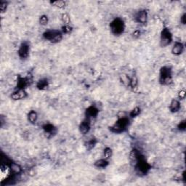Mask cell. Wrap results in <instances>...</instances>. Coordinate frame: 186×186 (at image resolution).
Instances as JSON below:
<instances>
[{
  "instance_id": "obj_1",
  "label": "cell",
  "mask_w": 186,
  "mask_h": 186,
  "mask_svg": "<svg viewBox=\"0 0 186 186\" xmlns=\"http://www.w3.org/2000/svg\"><path fill=\"white\" fill-rule=\"evenodd\" d=\"M129 125V119L126 116L119 118V119L114 124L112 127H110V129L113 132L121 133L124 132L127 128Z\"/></svg>"
},
{
  "instance_id": "obj_2",
  "label": "cell",
  "mask_w": 186,
  "mask_h": 186,
  "mask_svg": "<svg viewBox=\"0 0 186 186\" xmlns=\"http://www.w3.org/2000/svg\"><path fill=\"white\" fill-rule=\"evenodd\" d=\"M43 36H44L45 39L52 43L59 42V41H61L62 38H63L61 32L57 30L47 31Z\"/></svg>"
},
{
  "instance_id": "obj_3",
  "label": "cell",
  "mask_w": 186,
  "mask_h": 186,
  "mask_svg": "<svg viewBox=\"0 0 186 186\" xmlns=\"http://www.w3.org/2000/svg\"><path fill=\"white\" fill-rule=\"evenodd\" d=\"M110 29L113 33L116 35H119L123 33L124 29V24L123 21L120 18H116L110 23Z\"/></svg>"
},
{
  "instance_id": "obj_4",
  "label": "cell",
  "mask_w": 186,
  "mask_h": 186,
  "mask_svg": "<svg viewBox=\"0 0 186 186\" xmlns=\"http://www.w3.org/2000/svg\"><path fill=\"white\" fill-rule=\"evenodd\" d=\"M135 167L137 170L139 172L143 174V175H145V174H146L148 172V171L150 169L151 167L149 164L145 161L143 156H142L141 155L138 159V160H137V163H136Z\"/></svg>"
},
{
  "instance_id": "obj_5",
  "label": "cell",
  "mask_w": 186,
  "mask_h": 186,
  "mask_svg": "<svg viewBox=\"0 0 186 186\" xmlns=\"http://www.w3.org/2000/svg\"><path fill=\"white\" fill-rule=\"evenodd\" d=\"M172 41V35L168 29H164L161 34V45L162 47H167Z\"/></svg>"
},
{
  "instance_id": "obj_6",
  "label": "cell",
  "mask_w": 186,
  "mask_h": 186,
  "mask_svg": "<svg viewBox=\"0 0 186 186\" xmlns=\"http://www.w3.org/2000/svg\"><path fill=\"white\" fill-rule=\"evenodd\" d=\"M29 53V46L27 43H23L18 50V55L21 58H25L28 57Z\"/></svg>"
},
{
  "instance_id": "obj_7",
  "label": "cell",
  "mask_w": 186,
  "mask_h": 186,
  "mask_svg": "<svg viewBox=\"0 0 186 186\" xmlns=\"http://www.w3.org/2000/svg\"><path fill=\"white\" fill-rule=\"evenodd\" d=\"M90 129V118H87L84 121L81 123L80 126H79V130L80 132L83 134H86L89 132Z\"/></svg>"
},
{
  "instance_id": "obj_8",
  "label": "cell",
  "mask_w": 186,
  "mask_h": 186,
  "mask_svg": "<svg viewBox=\"0 0 186 186\" xmlns=\"http://www.w3.org/2000/svg\"><path fill=\"white\" fill-rule=\"evenodd\" d=\"M27 97V93L25 91V90H18L17 89V91L14 92L12 94L11 98L15 100H22L24 99Z\"/></svg>"
},
{
  "instance_id": "obj_9",
  "label": "cell",
  "mask_w": 186,
  "mask_h": 186,
  "mask_svg": "<svg viewBox=\"0 0 186 186\" xmlns=\"http://www.w3.org/2000/svg\"><path fill=\"white\" fill-rule=\"evenodd\" d=\"M136 21L141 23H145L148 20V13L145 10L140 11L136 15Z\"/></svg>"
},
{
  "instance_id": "obj_10",
  "label": "cell",
  "mask_w": 186,
  "mask_h": 186,
  "mask_svg": "<svg viewBox=\"0 0 186 186\" xmlns=\"http://www.w3.org/2000/svg\"><path fill=\"white\" fill-rule=\"evenodd\" d=\"M183 50H184L183 44L180 42H176L172 48V52L175 55H180V54L183 53Z\"/></svg>"
},
{
  "instance_id": "obj_11",
  "label": "cell",
  "mask_w": 186,
  "mask_h": 186,
  "mask_svg": "<svg viewBox=\"0 0 186 186\" xmlns=\"http://www.w3.org/2000/svg\"><path fill=\"white\" fill-rule=\"evenodd\" d=\"M29 79L28 78L21 77L19 76L17 79V87L18 90H24L25 87L29 84Z\"/></svg>"
},
{
  "instance_id": "obj_12",
  "label": "cell",
  "mask_w": 186,
  "mask_h": 186,
  "mask_svg": "<svg viewBox=\"0 0 186 186\" xmlns=\"http://www.w3.org/2000/svg\"><path fill=\"white\" fill-rule=\"evenodd\" d=\"M98 114V110L95 106H90L86 110V116L87 118H95L97 116Z\"/></svg>"
},
{
  "instance_id": "obj_13",
  "label": "cell",
  "mask_w": 186,
  "mask_h": 186,
  "mask_svg": "<svg viewBox=\"0 0 186 186\" xmlns=\"http://www.w3.org/2000/svg\"><path fill=\"white\" fill-rule=\"evenodd\" d=\"M171 76H172V71L169 67L164 66L161 68L160 71V80L167 77H171Z\"/></svg>"
},
{
  "instance_id": "obj_14",
  "label": "cell",
  "mask_w": 186,
  "mask_h": 186,
  "mask_svg": "<svg viewBox=\"0 0 186 186\" xmlns=\"http://www.w3.org/2000/svg\"><path fill=\"white\" fill-rule=\"evenodd\" d=\"M140 156H141V154H140V153L138 152V151L134 149V150L132 151L130 154H129V160H130V161L132 162V164L135 166L136 163H137V160H138V159L140 158Z\"/></svg>"
},
{
  "instance_id": "obj_15",
  "label": "cell",
  "mask_w": 186,
  "mask_h": 186,
  "mask_svg": "<svg viewBox=\"0 0 186 186\" xmlns=\"http://www.w3.org/2000/svg\"><path fill=\"white\" fill-rule=\"evenodd\" d=\"M180 108V103L177 100H172V102L169 106V109H170L171 112L176 113L177 112Z\"/></svg>"
},
{
  "instance_id": "obj_16",
  "label": "cell",
  "mask_w": 186,
  "mask_h": 186,
  "mask_svg": "<svg viewBox=\"0 0 186 186\" xmlns=\"http://www.w3.org/2000/svg\"><path fill=\"white\" fill-rule=\"evenodd\" d=\"M43 129H44V130L47 134H50V135H52V134H55V132H56L55 127L52 124H47L44 125L43 126Z\"/></svg>"
},
{
  "instance_id": "obj_17",
  "label": "cell",
  "mask_w": 186,
  "mask_h": 186,
  "mask_svg": "<svg viewBox=\"0 0 186 186\" xmlns=\"http://www.w3.org/2000/svg\"><path fill=\"white\" fill-rule=\"evenodd\" d=\"M37 118H38V115H37V113L34 110H31L28 114V119H29V122H31V124L36 123Z\"/></svg>"
},
{
  "instance_id": "obj_18",
  "label": "cell",
  "mask_w": 186,
  "mask_h": 186,
  "mask_svg": "<svg viewBox=\"0 0 186 186\" xmlns=\"http://www.w3.org/2000/svg\"><path fill=\"white\" fill-rule=\"evenodd\" d=\"M10 167L11 172H13L15 175H18V174L21 173V171H22L21 166H20L19 164H16V163H12Z\"/></svg>"
},
{
  "instance_id": "obj_19",
  "label": "cell",
  "mask_w": 186,
  "mask_h": 186,
  "mask_svg": "<svg viewBox=\"0 0 186 186\" xmlns=\"http://www.w3.org/2000/svg\"><path fill=\"white\" fill-rule=\"evenodd\" d=\"M95 165L98 168H105L108 165V161H107V159H100L95 162Z\"/></svg>"
},
{
  "instance_id": "obj_20",
  "label": "cell",
  "mask_w": 186,
  "mask_h": 186,
  "mask_svg": "<svg viewBox=\"0 0 186 186\" xmlns=\"http://www.w3.org/2000/svg\"><path fill=\"white\" fill-rule=\"evenodd\" d=\"M48 87V82L47 79H41L37 83V87L39 90H45Z\"/></svg>"
},
{
  "instance_id": "obj_21",
  "label": "cell",
  "mask_w": 186,
  "mask_h": 186,
  "mask_svg": "<svg viewBox=\"0 0 186 186\" xmlns=\"http://www.w3.org/2000/svg\"><path fill=\"white\" fill-rule=\"evenodd\" d=\"M130 79H131L127 75H122L121 76V81L125 86L130 85Z\"/></svg>"
},
{
  "instance_id": "obj_22",
  "label": "cell",
  "mask_w": 186,
  "mask_h": 186,
  "mask_svg": "<svg viewBox=\"0 0 186 186\" xmlns=\"http://www.w3.org/2000/svg\"><path fill=\"white\" fill-rule=\"evenodd\" d=\"M111 155H112V150L110 148H106L103 151V156H104L105 159H108L111 156Z\"/></svg>"
},
{
  "instance_id": "obj_23",
  "label": "cell",
  "mask_w": 186,
  "mask_h": 186,
  "mask_svg": "<svg viewBox=\"0 0 186 186\" xmlns=\"http://www.w3.org/2000/svg\"><path fill=\"white\" fill-rule=\"evenodd\" d=\"M137 84H138V80H137V78L136 77V76H134L131 79H130V85L132 88H134V87H137Z\"/></svg>"
},
{
  "instance_id": "obj_24",
  "label": "cell",
  "mask_w": 186,
  "mask_h": 186,
  "mask_svg": "<svg viewBox=\"0 0 186 186\" xmlns=\"http://www.w3.org/2000/svg\"><path fill=\"white\" fill-rule=\"evenodd\" d=\"M140 114H141V109L137 107L132 110L131 113H130V116L136 117V116H138Z\"/></svg>"
},
{
  "instance_id": "obj_25",
  "label": "cell",
  "mask_w": 186,
  "mask_h": 186,
  "mask_svg": "<svg viewBox=\"0 0 186 186\" xmlns=\"http://www.w3.org/2000/svg\"><path fill=\"white\" fill-rule=\"evenodd\" d=\"M95 144H96V141L95 140H93V139H92V140H90V141H89L87 143V148H88L89 150H90V149H92V148H94V146L95 145Z\"/></svg>"
},
{
  "instance_id": "obj_26",
  "label": "cell",
  "mask_w": 186,
  "mask_h": 186,
  "mask_svg": "<svg viewBox=\"0 0 186 186\" xmlns=\"http://www.w3.org/2000/svg\"><path fill=\"white\" fill-rule=\"evenodd\" d=\"M62 20L66 25H68L70 23V17L67 13H64L62 15Z\"/></svg>"
},
{
  "instance_id": "obj_27",
  "label": "cell",
  "mask_w": 186,
  "mask_h": 186,
  "mask_svg": "<svg viewBox=\"0 0 186 186\" xmlns=\"http://www.w3.org/2000/svg\"><path fill=\"white\" fill-rule=\"evenodd\" d=\"M39 23L41 25H45L48 23V17L46 15H42L39 19Z\"/></svg>"
},
{
  "instance_id": "obj_28",
  "label": "cell",
  "mask_w": 186,
  "mask_h": 186,
  "mask_svg": "<svg viewBox=\"0 0 186 186\" xmlns=\"http://www.w3.org/2000/svg\"><path fill=\"white\" fill-rule=\"evenodd\" d=\"M52 4L55 5V6L58 7H65V5H66L65 2H63V1H56V2H52Z\"/></svg>"
},
{
  "instance_id": "obj_29",
  "label": "cell",
  "mask_w": 186,
  "mask_h": 186,
  "mask_svg": "<svg viewBox=\"0 0 186 186\" xmlns=\"http://www.w3.org/2000/svg\"><path fill=\"white\" fill-rule=\"evenodd\" d=\"M63 29V32L65 33H68L71 31L72 30V28L71 26H69L68 25H66L62 28Z\"/></svg>"
},
{
  "instance_id": "obj_30",
  "label": "cell",
  "mask_w": 186,
  "mask_h": 186,
  "mask_svg": "<svg viewBox=\"0 0 186 186\" xmlns=\"http://www.w3.org/2000/svg\"><path fill=\"white\" fill-rule=\"evenodd\" d=\"M7 7V3L6 2H1V3H0V10H1L2 13H4L6 10Z\"/></svg>"
},
{
  "instance_id": "obj_31",
  "label": "cell",
  "mask_w": 186,
  "mask_h": 186,
  "mask_svg": "<svg viewBox=\"0 0 186 186\" xmlns=\"http://www.w3.org/2000/svg\"><path fill=\"white\" fill-rule=\"evenodd\" d=\"M178 128H179V129H180V130H182V131L185 130V128H186L185 122L184 121H183V122H180V124L178 125Z\"/></svg>"
},
{
  "instance_id": "obj_32",
  "label": "cell",
  "mask_w": 186,
  "mask_h": 186,
  "mask_svg": "<svg viewBox=\"0 0 186 186\" xmlns=\"http://www.w3.org/2000/svg\"><path fill=\"white\" fill-rule=\"evenodd\" d=\"M178 97L180 99H184L185 97V92L184 90H181V91L179 92Z\"/></svg>"
},
{
  "instance_id": "obj_33",
  "label": "cell",
  "mask_w": 186,
  "mask_h": 186,
  "mask_svg": "<svg viewBox=\"0 0 186 186\" xmlns=\"http://www.w3.org/2000/svg\"><path fill=\"white\" fill-rule=\"evenodd\" d=\"M140 34H141V32H140V31L138 30L135 31L133 33V36H134V37H136V38L139 37V36H140Z\"/></svg>"
},
{
  "instance_id": "obj_34",
  "label": "cell",
  "mask_w": 186,
  "mask_h": 186,
  "mask_svg": "<svg viewBox=\"0 0 186 186\" xmlns=\"http://www.w3.org/2000/svg\"><path fill=\"white\" fill-rule=\"evenodd\" d=\"M180 21L183 24H185V15H183L182 17L180 18Z\"/></svg>"
}]
</instances>
